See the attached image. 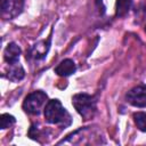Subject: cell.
Returning <instances> with one entry per match:
<instances>
[{"mask_svg":"<svg viewBox=\"0 0 146 146\" xmlns=\"http://www.w3.org/2000/svg\"><path fill=\"white\" fill-rule=\"evenodd\" d=\"M50 43H51V35H49V38L47 40H41V41L34 43L26 51V59H33V60L43 59L49 51Z\"/></svg>","mask_w":146,"mask_h":146,"instance_id":"8992f818","label":"cell"},{"mask_svg":"<svg viewBox=\"0 0 146 146\" xmlns=\"http://www.w3.org/2000/svg\"><path fill=\"white\" fill-rule=\"evenodd\" d=\"M102 1H103V0H96V5H97L99 8H100V5H102Z\"/></svg>","mask_w":146,"mask_h":146,"instance_id":"4fadbf2b","label":"cell"},{"mask_svg":"<svg viewBox=\"0 0 146 146\" xmlns=\"http://www.w3.org/2000/svg\"><path fill=\"white\" fill-rule=\"evenodd\" d=\"M75 71H76V65L70 58H66V59L62 60L55 67V73L58 74L59 76H70L73 73H75Z\"/></svg>","mask_w":146,"mask_h":146,"instance_id":"ba28073f","label":"cell"},{"mask_svg":"<svg viewBox=\"0 0 146 146\" xmlns=\"http://www.w3.org/2000/svg\"><path fill=\"white\" fill-rule=\"evenodd\" d=\"M145 32H146V26H145Z\"/></svg>","mask_w":146,"mask_h":146,"instance_id":"5bb4252c","label":"cell"},{"mask_svg":"<svg viewBox=\"0 0 146 146\" xmlns=\"http://www.w3.org/2000/svg\"><path fill=\"white\" fill-rule=\"evenodd\" d=\"M47 94L42 90H35L29 94L23 102V110L32 115H38L41 112V108L47 104Z\"/></svg>","mask_w":146,"mask_h":146,"instance_id":"3957f363","label":"cell"},{"mask_svg":"<svg viewBox=\"0 0 146 146\" xmlns=\"http://www.w3.org/2000/svg\"><path fill=\"white\" fill-rule=\"evenodd\" d=\"M132 117H133V121L137 128L140 131L146 132V112H136L133 113Z\"/></svg>","mask_w":146,"mask_h":146,"instance_id":"8fae6325","label":"cell"},{"mask_svg":"<svg viewBox=\"0 0 146 146\" xmlns=\"http://www.w3.org/2000/svg\"><path fill=\"white\" fill-rule=\"evenodd\" d=\"M15 122H16L15 116H13L11 114H8V113H3L0 117V128L2 130L10 128L13 124H15Z\"/></svg>","mask_w":146,"mask_h":146,"instance_id":"7c38bea8","label":"cell"},{"mask_svg":"<svg viewBox=\"0 0 146 146\" xmlns=\"http://www.w3.org/2000/svg\"><path fill=\"white\" fill-rule=\"evenodd\" d=\"M24 8V0H1V16L13 19L21 15Z\"/></svg>","mask_w":146,"mask_h":146,"instance_id":"5b68a950","label":"cell"},{"mask_svg":"<svg viewBox=\"0 0 146 146\" xmlns=\"http://www.w3.org/2000/svg\"><path fill=\"white\" fill-rule=\"evenodd\" d=\"M21 48L18 47V44H16L15 42H10L7 44V47L5 48V51H3V58L8 63V64H11V63H16L18 62L19 59V56H21Z\"/></svg>","mask_w":146,"mask_h":146,"instance_id":"9c48e42d","label":"cell"},{"mask_svg":"<svg viewBox=\"0 0 146 146\" xmlns=\"http://www.w3.org/2000/svg\"><path fill=\"white\" fill-rule=\"evenodd\" d=\"M6 78L11 81V82H18L21 80L24 79L25 76V71L23 68V66L16 62V63H11V64H8V67H7V71H6Z\"/></svg>","mask_w":146,"mask_h":146,"instance_id":"52a82bcc","label":"cell"},{"mask_svg":"<svg viewBox=\"0 0 146 146\" xmlns=\"http://www.w3.org/2000/svg\"><path fill=\"white\" fill-rule=\"evenodd\" d=\"M44 119L48 123L66 128L72 123V116L58 99L48 100L43 108Z\"/></svg>","mask_w":146,"mask_h":146,"instance_id":"6da1fadb","label":"cell"},{"mask_svg":"<svg viewBox=\"0 0 146 146\" xmlns=\"http://www.w3.org/2000/svg\"><path fill=\"white\" fill-rule=\"evenodd\" d=\"M132 0H116L115 15L117 17H124L131 9Z\"/></svg>","mask_w":146,"mask_h":146,"instance_id":"30bf717a","label":"cell"},{"mask_svg":"<svg viewBox=\"0 0 146 146\" xmlns=\"http://www.w3.org/2000/svg\"><path fill=\"white\" fill-rule=\"evenodd\" d=\"M72 104L76 112L86 120L94 117L97 111V100L95 96L88 94H76L72 97Z\"/></svg>","mask_w":146,"mask_h":146,"instance_id":"7a4b0ae2","label":"cell"},{"mask_svg":"<svg viewBox=\"0 0 146 146\" xmlns=\"http://www.w3.org/2000/svg\"><path fill=\"white\" fill-rule=\"evenodd\" d=\"M127 102L135 107H146V84H138L125 95Z\"/></svg>","mask_w":146,"mask_h":146,"instance_id":"277c9868","label":"cell"}]
</instances>
